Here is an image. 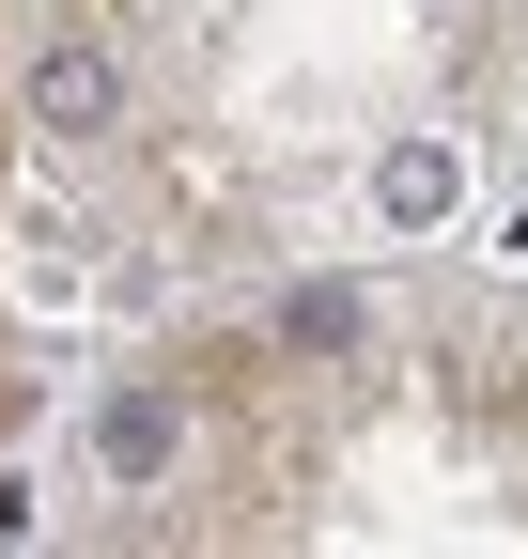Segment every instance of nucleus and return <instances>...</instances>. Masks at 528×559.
Returning <instances> with one entry per match:
<instances>
[{"mask_svg": "<svg viewBox=\"0 0 528 559\" xmlns=\"http://www.w3.org/2000/svg\"><path fill=\"white\" fill-rule=\"evenodd\" d=\"M32 94H47V124H94V109H109V62H94V47H47Z\"/></svg>", "mask_w": 528, "mask_h": 559, "instance_id": "2", "label": "nucleus"}, {"mask_svg": "<svg viewBox=\"0 0 528 559\" xmlns=\"http://www.w3.org/2000/svg\"><path fill=\"white\" fill-rule=\"evenodd\" d=\"M373 202H388V218H405V234H435L451 202H467V156H451V140H405V156L373 171Z\"/></svg>", "mask_w": 528, "mask_h": 559, "instance_id": "1", "label": "nucleus"}, {"mask_svg": "<svg viewBox=\"0 0 528 559\" xmlns=\"http://www.w3.org/2000/svg\"><path fill=\"white\" fill-rule=\"evenodd\" d=\"M156 451H171V419H156V404H109V466H124V481H156Z\"/></svg>", "mask_w": 528, "mask_h": 559, "instance_id": "3", "label": "nucleus"}]
</instances>
